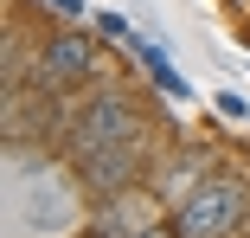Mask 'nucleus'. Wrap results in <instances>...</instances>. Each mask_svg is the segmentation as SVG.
<instances>
[{
    "instance_id": "obj_1",
    "label": "nucleus",
    "mask_w": 250,
    "mask_h": 238,
    "mask_svg": "<svg viewBox=\"0 0 250 238\" xmlns=\"http://www.w3.org/2000/svg\"><path fill=\"white\" fill-rule=\"evenodd\" d=\"M141 116H135V103H122V97H96V103H83V116L71 122V142H77V167L96 180V187H116V180H128L135 174V155H141Z\"/></svg>"
},
{
    "instance_id": "obj_2",
    "label": "nucleus",
    "mask_w": 250,
    "mask_h": 238,
    "mask_svg": "<svg viewBox=\"0 0 250 238\" xmlns=\"http://www.w3.org/2000/svg\"><path fill=\"white\" fill-rule=\"evenodd\" d=\"M237 219H244V180H231V174L192 180L180 200V238H225Z\"/></svg>"
},
{
    "instance_id": "obj_4",
    "label": "nucleus",
    "mask_w": 250,
    "mask_h": 238,
    "mask_svg": "<svg viewBox=\"0 0 250 238\" xmlns=\"http://www.w3.org/2000/svg\"><path fill=\"white\" fill-rule=\"evenodd\" d=\"M128 238H173L167 225H141V232H128Z\"/></svg>"
},
{
    "instance_id": "obj_3",
    "label": "nucleus",
    "mask_w": 250,
    "mask_h": 238,
    "mask_svg": "<svg viewBox=\"0 0 250 238\" xmlns=\"http://www.w3.org/2000/svg\"><path fill=\"white\" fill-rule=\"evenodd\" d=\"M96 71V52H90V39L83 32H58L52 45L39 52V84H52V90H71Z\"/></svg>"
},
{
    "instance_id": "obj_5",
    "label": "nucleus",
    "mask_w": 250,
    "mask_h": 238,
    "mask_svg": "<svg viewBox=\"0 0 250 238\" xmlns=\"http://www.w3.org/2000/svg\"><path fill=\"white\" fill-rule=\"evenodd\" d=\"M231 7H250V0H231Z\"/></svg>"
}]
</instances>
